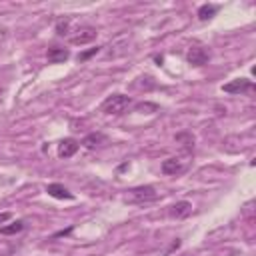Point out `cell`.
I'll return each instance as SVG.
<instances>
[{
	"label": "cell",
	"instance_id": "obj_1",
	"mask_svg": "<svg viewBox=\"0 0 256 256\" xmlns=\"http://www.w3.org/2000/svg\"><path fill=\"white\" fill-rule=\"evenodd\" d=\"M132 106V98L126 94H112L102 102V112L110 116H120Z\"/></svg>",
	"mask_w": 256,
	"mask_h": 256
},
{
	"label": "cell",
	"instance_id": "obj_2",
	"mask_svg": "<svg viewBox=\"0 0 256 256\" xmlns=\"http://www.w3.org/2000/svg\"><path fill=\"white\" fill-rule=\"evenodd\" d=\"M156 198H158L156 188L150 186V184H144V186L130 188L124 196V202H128V204H146V202H154Z\"/></svg>",
	"mask_w": 256,
	"mask_h": 256
},
{
	"label": "cell",
	"instance_id": "obj_3",
	"mask_svg": "<svg viewBox=\"0 0 256 256\" xmlns=\"http://www.w3.org/2000/svg\"><path fill=\"white\" fill-rule=\"evenodd\" d=\"M96 28L94 26H80V28H76L74 32H70L68 34V40L72 42V44H76V46H82V44H88V42H92L94 38H96Z\"/></svg>",
	"mask_w": 256,
	"mask_h": 256
},
{
	"label": "cell",
	"instance_id": "obj_4",
	"mask_svg": "<svg viewBox=\"0 0 256 256\" xmlns=\"http://www.w3.org/2000/svg\"><path fill=\"white\" fill-rule=\"evenodd\" d=\"M186 60H188V64H192V66H204V64L210 60V50L204 48V46H200V44H194V46L188 48Z\"/></svg>",
	"mask_w": 256,
	"mask_h": 256
},
{
	"label": "cell",
	"instance_id": "obj_5",
	"mask_svg": "<svg viewBox=\"0 0 256 256\" xmlns=\"http://www.w3.org/2000/svg\"><path fill=\"white\" fill-rule=\"evenodd\" d=\"M252 88H254V84L248 78H236V80H232V82L222 86V90L228 92V94H242V92H248Z\"/></svg>",
	"mask_w": 256,
	"mask_h": 256
},
{
	"label": "cell",
	"instance_id": "obj_6",
	"mask_svg": "<svg viewBox=\"0 0 256 256\" xmlns=\"http://www.w3.org/2000/svg\"><path fill=\"white\" fill-rule=\"evenodd\" d=\"M184 170H186V162H182V160L176 158V156L166 158V160L162 162V172H164V174H180V172H184Z\"/></svg>",
	"mask_w": 256,
	"mask_h": 256
},
{
	"label": "cell",
	"instance_id": "obj_7",
	"mask_svg": "<svg viewBox=\"0 0 256 256\" xmlns=\"http://www.w3.org/2000/svg\"><path fill=\"white\" fill-rule=\"evenodd\" d=\"M46 192H48V196L58 198V200H72V198H74V194H72L66 186H62V184H58V182L48 184V186H46Z\"/></svg>",
	"mask_w": 256,
	"mask_h": 256
},
{
	"label": "cell",
	"instance_id": "obj_8",
	"mask_svg": "<svg viewBox=\"0 0 256 256\" xmlns=\"http://www.w3.org/2000/svg\"><path fill=\"white\" fill-rule=\"evenodd\" d=\"M78 146H80V144H78L74 138H64V140H60V144H58V156H60V158H70V156L76 154Z\"/></svg>",
	"mask_w": 256,
	"mask_h": 256
},
{
	"label": "cell",
	"instance_id": "obj_9",
	"mask_svg": "<svg viewBox=\"0 0 256 256\" xmlns=\"http://www.w3.org/2000/svg\"><path fill=\"white\" fill-rule=\"evenodd\" d=\"M190 212H192V204L186 202V200H180V202L172 204L170 210H168V214L172 218H186V216H190Z\"/></svg>",
	"mask_w": 256,
	"mask_h": 256
},
{
	"label": "cell",
	"instance_id": "obj_10",
	"mask_svg": "<svg viewBox=\"0 0 256 256\" xmlns=\"http://www.w3.org/2000/svg\"><path fill=\"white\" fill-rule=\"evenodd\" d=\"M46 56H48V62H50V64H60V62H64V60H68V58H70V52H68L66 48L52 46V48H48Z\"/></svg>",
	"mask_w": 256,
	"mask_h": 256
},
{
	"label": "cell",
	"instance_id": "obj_11",
	"mask_svg": "<svg viewBox=\"0 0 256 256\" xmlns=\"http://www.w3.org/2000/svg\"><path fill=\"white\" fill-rule=\"evenodd\" d=\"M106 140H108V138H106L102 132H92V134H88V136L82 140V144H84V148L92 150V148H96V146L106 144Z\"/></svg>",
	"mask_w": 256,
	"mask_h": 256
},
{
	"label": "cell",
	"instance_id": "obj_12",
	"mask_svg": "<svg viewBox=\"0 0 256 256\" xmlns=\"http://www.w3.org/2000/svg\"><path fill=\"white\" fill-rule=\"evenodd\" d=\"M218 10H220V6H216V4H202L198 8V18L200 20H210Z\"/></svg>",
	"mask_w": 256,
	"mask_h": 256
},
{
	"label": "cell",
	"instance_id": "obj_13",
	"mask_svg": "<svg viewBox=\"0 0 256 256\" xmlns=\"http://www.w3.org/2000/svg\"><path fill=\"white\" fill-rule=\"evenodd\" d=\"M24 230V222L22 220H16V222H10L6 226H0V234L4 236H12V234H18Z\"/></svg>",
	"mask_w": 256,
	"mask_h": 256
},
{
	"label": "cell",
	"instance_id": "obj_14",
	"mask_svg": "<svg viewBox=\"0 0 256 256\" xmlns=\"http://www.w3.org/2000/svg\"><path fill=\"white\" fill-rule=\"evenodd\" d=\"M56 32L60 34V36H68L70 34V20L66 18V20H60L58 24H56Z\"/></svg>",
	"mask_w": 256,
	"mask_h": 256
},
{
	"label": "cell",
	"instance_id": "obj_15",
	"mask_svg": "<svg viewBox=\"0 0 256 256\" xmlns=\"http://www.w3.org/2000/svg\"><path fill=\"white\" fill-rule=\"evenodd\" d=\"M98 50H100V48H92V50H88V52H82V54H78V60H80V62H84L86 58H90V56H92V54H96Z\"/></svg>",
	"mask_w": 256,
	"mask_h": 256
},
{
	"label": "cell",
	"instance_id": "obj_16",
	"mask_svg": "<svg viewBox=\"0 0 256 256\" xmlns=\"http://www.w3.org/2000/svg\"><path fill=\"white\" fill-rule=\"evenodd\" d=\"M10 218V214H0V222H4V220H8Z\"/></svg>",
	"mask_w": 256,
	"mask_h": 256
}]
</instances>
